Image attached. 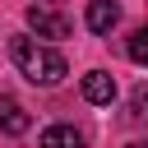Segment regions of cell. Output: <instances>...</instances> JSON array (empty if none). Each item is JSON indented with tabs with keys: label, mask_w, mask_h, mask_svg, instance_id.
I'll use <instances>...</instances> for the list:
<instances>
[{
	"label": "cell",
	"mask_w": 148,
	"mask_h": 148,
	"mask_svg": "<svg viewBox=\"0 0 148 148\" xmlns=\"http://www.w3.org/2000/svg\"><path fill=\"white\" fill-rule=\"evenodd\" d=\"M9 60H14V69H18L28 83H37V88H56V83L69 74L65 56L51 51V46H42L37 37H9Z\"/></svg>",
	"instance_id": "obj_1"
},
{
	"label": "cell",
	"mask_w": 148,
	"mask_h": 148,
	"mask_svg": "<svg viewBox=\"0 0 148 148\" xmlns=\"http://www.w3.org/2000/svg\"><path fill=\"white\" fill-rule=\"evenodd\" d=\"M28 28L37 32V37H51V42H60V37H69V18L56 9V5H28Z\"/></svg>",
	"instance_id": "obj_2"
},
{
	"label": "cell",
	"mask_w": 148,
	"mask_h": 148,
	"mask_svg": "<svg viewBox=\"0 0 148 148\" xmlns=\"http://www.w3.org/2000/svg\"><path fill=\"white\" fill-rule=\"evenodd\" d=\"M83 23H88L97 37H106V32L120 23V5H116V0H88V14H83Z\"/></svg>",
	"instance_id": "obj_3"
},
{
	"label": "cell",
	"mask_w": 148,
	"mask_h": 148,
	"mask_svg": "<svg viewBox=\"0 0 148 148\" xmlns=\"http://www.w3.org/2000/svg\"><path fill=\"white\" fill-rule=\"evenodd\" d=\"M28 125H32V116L23 111V102L9 97V92H0V130L5 134H28Z\"/></svg>",
	"instance_id": "obj_4"
},
{
	"label": "cell",
	"mask_w": 148,
	"mask_h": 148,
	"mask_svg": "<svg viewBox=\"0 0 148 148\" xmlns=\"http://www.w3.org/2000/svg\"><path fill=\"white\" fill-rule=\"evenodd\" d=\"M83 97H88L92 106H111V97H116V79H111L106 69L83 74Z\"/></svg>",
	"instance_id": "obj_5"
},
{
	"label": "cell",
	"mask_w": 148,
	"mask_h": 148,
	"mask_svg": "<svg viewBox=\"0 0 148 148\" xmlns=\"http://www.w3.org/2000/svg\"><path fill=\"white\" fill-rule=\"evenodd\" d=\"M42 148H88V139L74 125H51V130H42Z\"/></svg>",
	"instance_id": "obj_6"
},
{
	"label": "cell",
	"mask_w": 148,
	"mask_h": 148,
	"mask_svg": "<svg viewBox=\"0 0 148 148\" xmlns=\"http://www.w3.org/2000/svg\"><path fill=\"white\" fill-rule=\"evenodd\" d=\"M125 56H130L134 65H148V28H134V32H130V42H125Z\"/></svg>",
	"instance_id": "obj_7"
},
{
	"label": "cell",
	"mask_w": 148,
	"mask_h": 148,
	"mask_svg": "<svg viewBox=\"0 0 148 148\" xmlns=\"http://www.w3.org/2000/svg\"><path fill=\"white\" fill-rule=\"evenodd\" d=\"M130 116H134V120H143V125H148V83H139V88H134V92H130Z\"/></svg>",
	"instance_id": "obj_8"
},
{
	"label": "cell",
	"mask_w": 148,
	"mask_h": 148,
	"mask_svg": "<svg viewBox=\"0 0 148 148\" xmlns=\"http://www.w3.org/2000/svg\"><path fill=\"white\" fill-rule=\"evenodd\" d=\"M125 148H148V139H134V143H125Z\"/></svg>",
	"instance_id": "obj_9"
},
{
	"label": "cell",
	"mask_w": 148,
	"mask_h": 148,
	"mask_svg": "<svg viewBox=\"0 0 148 148\" xmlns=\"http://www.w3.org/2000/svg\"><path fill=\"white\" fill-rule=\"evenodd\" d=\"M42 5H60V0H42Z\"/></svg>",
	"instance_id": "obj_10"
}]
</instances>
